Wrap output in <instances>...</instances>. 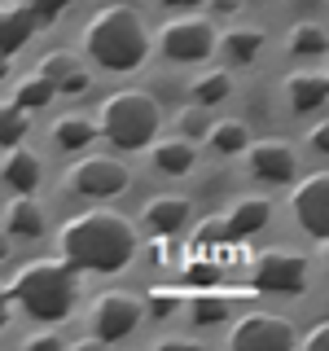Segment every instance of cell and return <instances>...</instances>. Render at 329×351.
Returning <instances> with one entry per match:
<instances>
[{
  "label": "cell",
  "mask_w": 329,
  "mask_h": 351,
  "mask_svg": "<svg viewBox=\"0 0 329 351\" xmlns=\"http://www.w3.org/2000/svg\"><path fill=\"white\" fill-rule=\"evenodd\" d=\"M27 136V110H18L14 101H0V145H18Z\"/></svg>",
  "instance_id": "26"
},
{
  "label": "cell",
  "mask_w": 329,
  "mask_h": 351,
  "mask_svg": "<svg viewBox=\"0 0 329 351\" xmlns=\"http://www.w3.org/2000/svg\"><path fill=\"white\" fill-rule=\"evenodd\" d=\"M40 171H44L40 154H36V149H27L22 141H18V145H9L5 162H0V180H5L14 193H31V189L40 184Z\"/></svg>",
  "instance_id": "13"
},
{
  "label": "cell",
  "mask_w": 329,
  "mask_h": 351,
  "mask_svg": "<svg viewBox=\"0 0 329 351\" xmlns=\"http://www.w3.org/2000/svg\"><path fill=\"white\" fill-rule=\"evenodd\" d=\"M162 5H171V9H189V5H197V0H162Z\"/></svg>",
  "instance_id": "41"
},
{
  "label": "cell",
  "mask_w": 329,
  "mask_h": 351,
  "mask_svg": "<svg viewBox=\"0 0 329 351\" xmlns=\"http://www.w3.org/2000/svg\"><path fill=\"white\" fill-rule=\"evenodd\" d=\"M193 162H197V149L189 136H171L154 145V167L162 176H184V171H193Z\"/></svg>",
  "instance_id": "18"
},
{
  "label": "cell",
  "mask_w": 329,
  "mask_h": 351,
  "mask_svg": "<svg viewBox=\"0 0 329 351\" xmlns=\"http://www.w3.org/2000/svg\"><path fill=\"white\" fill-rule=\"evenodd\" d=\"M53 97H58V84L44 80L40 71H36V75H27V80L14 88V106H18V110H27V114H31V110H40V106H49Z\"/></svg>",
  "instance_id": "21"
},
{
  "label": "cell",
  "mask_w": 329,
  "mask_h": 351,
  "mask_svg": "<svg viewBox=\"0 0 329 351\" xmlns=\"http://www.w3.org/2000/svg\"><path fill=\"white\" fill-rule=\"evenodd\" d=\"M250 149V176L255 180H268V184H285L294 180V171H299V158H294V149L285 145L281 136H268V141H255Z\"/></svg>",
  "instance_id": "11"
},
{
  "label": "cell",
  "mask_w": 329,
  "mask_h": 351,
  "mask_svg": "<svg viewBox=\"0 0 329 351\" xmlns=\"http://www.w3.org/2000/svg\"><path fill=\"white\" fill-rule=\"evenodd\" d=\"M189 197H180V193H162V197H149L145 202V224L154 228L158 237H171V233H180L184 224H189Z\"/></svg>",
  "instance_id": "14"
},
{
  "label": "cell",
  "mask_w": 329,
  "mask_h": 351,
  "mask_svg": "<svg viewBox=\"0 0 329 351\" xmlns=\"http://www.w3.org/2000/svg\"><path fill=\"white\" fill-rule=\"evenodd\" d=\"M290 211H294V219H299L303 233H312L316 241H325V233H329V171H312L307 180L294 184Z\"/></svg>",
  "instance_id": "9"
},
{
  "label": "cell",
  "mask_w": 329,
  "mask_h": 351,
  "mask_svg": "<svg viewBox=\"0 0 329 351\" xmlns=\"http://www.w3.org/2000/svg\"><path fill=\"white\" fill-rule=\"evenodd\" d=\"M66 180H71V189L84 193V197H119L132 184V176H127L123 162L93 154V158H80V162H75V167L66 171Z\"/></svg>",
  "instance_id": "8"
},
{
  "label": "cell",
  "mask_w": 329,
  "mask_h": 351,
  "mask_svg": "<svg viewBox=\"0 0 329 351\" xmlns=\"http://www.w3.org/2000/svg\"><path fill=\"white\" fill-rule=\"evenodd\" d=\"M9 299H14L31 321L58 325L75 307V268L66 259H31L18 268L9 281Z\"/></svg>",
  "instance_id": "3"
},
{
  "label": "cell",
  "mask_w": 329,
  "mask_h": 351,
  "mask_svg": "<svg viewBox=\"0 0 329 351\" xmlns=\"http://www.w3.org/2000/svg\"><path fill=\"white\" fill-rule=\"evenodd\" d=\"M5 71H9V62H5V53H0V80H5Z\"/></svg>",
  "instance_id": "42"
},
{
  "label": "cell",
  "mask_w": 329,
  "mask_h": 351,
  "mask_svg": "<svg viewBox=\"0 0 329 351\" xmlns=\"http://www.w3.org/2000/svg\"><path fill=\"white\" fill-rule=\"evenodd\" d=\"M268 219H272V202H268V197H237L233 211L224 215V237L228 241L255 237L259 228H268Z\"/></svg>",
  "instance_id": "12"
},
{
  "label": "cell",
  "mask_w": 329,
  "mask_h": 351,
  "mask_svg": "<svg viewBox=\"0 0 329 351\" xmlns=\"http://www.w3.org/2000/svg\"><path fill=\"white\" fill-rule=\"evenodd\" d=\"M325 93H329V80L321 71H299L285 80V97H290V106L307 114V110H321L325 106Z\"/></svg>",
  "instance_id": "16"
},
{
  "label": "cell",
  "mask_w": 329,
  "mask_h": 351,
  "mask_svg": "<svg viewBox=\"0 0 329 351\" xmlns=\"http://www.w3.org/2000/svg\"><path fill=\"white\" fill-rule=\"evenodd\" d=\"M22 347H27V351H40V347H53V351H58L62 338L58 334H31V338H22Z\"/></svg>",
  "instance_id": "34"
},
{
  "label": "cell",
  "mask_w": 329,
  "mask_h": 351,
  "mask_svg": "<svg viewBox=\"0 0 329 351\" xmlns=\"http://www.w3.org/2000/svg\"><path fill=\"white\" fill-rule=\"evenodd\" d=\"M36 14H31L22 0H14V5H0V53H18L22 44H31V36H36Z\"/></svg>",
  "instance_id": "15"
},
{
  "label": "cell",
  "mask_w": 329,
  "mask_h": 351,
  "mask_svg": "<svg viewBox=\"0 0 329 351\" xmlns=\"http://www.w3.org/2000/svg\"><path fill=\"white\" fill-rule=\"evenodd\" d=\"M154 263H158V268H162V263H171V250H167V237H158V241H154Z\"/></svg>",
  "instance_id": "36"
},
{
  "label": "cell",
  "mask_w": 329,
  "mask_h": 351,
  "mask_svg": "<svg viewBox=\"0 0 329 351\" xmlns=\"http://www.w3.org/2000/svg\"><path fill=\"white\" fill-rule=\"evenodd\" d=\"M228 93H233V75L228 71H206V75H197L193 88H189L193 106H219Z\"/></svg>",
  "instance_id": "22"
},
{
  "label": "cell",
  "mask_w": 329,
  "mask_h": 351,
  "mask_svg": "<svg viewBox=\"0 0 329 351\" xmlns=\"http://www.w3.org/2000/svg\"><path fill=\"white\" fill-rule=\"evenodd\" d=\"M9 241H14V237H9V233H5V228H0V263H5V259H9V250H14V246H9Z\"/></svg>",
  "instance_id": "40"
},
{
  "label": "cell",
  "mask_w": 329,
  "mask_h": 351,
  "mask_svg": "<svg viewBox=\"0 0 329 351\" xmlns=\"http://www.w3.org/2000/svg\"><path fill=\"white\" fill-rule=\"evenodd\" d=\"M5 325H9V290L0 285V329H5Z\"/></svg>",
  "instance_id": "37"
},
{
  "label": "cell",
  "mask_w": 329,
  "mask_h": 351,
  "mask_svg": "<svg viewBox=\"0 0 329 351\" xmlns=\"http://www.w3.org/2000/svg\"><path fill=\"white\" fill-rule=\"evenodd\" d=\"M88 84H93V75H88V71H71V75H66V80L58 84V93H66V97H75V93H84Z\"/></svg>",
  "instance_id": "33"
},
{
  "label": "cell",
  "mask_w": 329,
  "mask_h": 351,
  "mask_svg": "<svg viewBox=\"0 0 329 351\" xmlns=\"http://www.w3.org/2000/svg\"><path fill=\"white\" fill-rule=\"evenodd\" d=\"M84 49L101 71H136L149 53V27L136 9L127 5H106L88 18L84 27Z\"/></svg>",
  "instance_id": "2"
},
{
  "label": "cell",
  "mask_w": 329,
  "mask_h": 351,
  "mask_svg": "<svg viewBox=\"0 0 329 351\" xmlns=\"http://www.w3.org/2000/svg\"><path fill=\"white\" fill-rule=\"evenodd\" d=\"M53 141H58L62 149H84L97 141V123L84 114H62L58 123H53Z\"/></svg>",
  "instance_id": "19"
},
{
  "label": "cell",
  "mask_w": 329,
  "mask_h": 351,
  "mask_svg": "<svg viewBox=\"0 0 329 351\" xmlns=\"http://www.w3.org/2000/svg\"><path fill=\"white\" fill-rule=\"evenodd\" d=\"M36 71L44 75V80H53V84H62L71 71H80V62H75V53H44Z\"/></svg>",
  "instance_id": "27"
},
{
  "label": "cell",
  "mask_w": 329,
  "mask_h": 351,
  "mask_svg": "<svg viewBox=\"0 0 329 351\" xmlns=\"http://www.w3.org/2000/svg\"><path fill=\"white\" fill-rule=\"evenodd\" d=\"M215 277H219L215 263H189V268H184V281H193V285H211Z\"/></svg>",
  "instance_id": "32"
},
{
  "label": "cell",
  "mask_w": 329,
  "mask_h": 351,
  "mask_svg": "<svg viewBox=\"0 0 329 351\" xmlns=\"http://www.w3.org/2000/svg\"><path fill=\"white\" fill-rule=\"evenodd\" d=\"M141 316H145L141 299H132V294H123V290H106V294L93 299L88 321H93V338H97V343H123L132 329L141 325Z\"/></svg>",
  "instance_id": "5"
},
{
  "label": "cell",
  "mask_w": 329,
  "mask_h": 351,
  "mask_svg": "<svg viewBox=\"0 0 329 351\" xmlns=\"http://www.w3.org/2000/svg\"><path fill=\"white\" fill-rule=\"evenodd\" d=\"M180 128H184V136H206V128H211V123H206V106H189V110H184V114H180Z\"/></svg>",
  "instance_id": "30"
},
{
  "label": "cell",
  "mask_w": 329,
  "mask_h": 351,
  "mask_svg": "<svg viewBox=\"0 0 329 351\" xmlns=\"http://www.w3.org/2000/svg\"><path fill=\"white\" fill-rule=\"evenodd\" d=\"M62 259L75 272H119L136 259V228L119 211H84L66 219L58 233Z\"/></svg>",
  "instance_id": "1"
},
{
  "label": "cell",
  "mask_w": 329,
  "mask_h": 351,
  "mask_svg": "<svg viewBox=\"0 0 329 351\" xmlns=\"http://www.w3.org/2000/svg\"><path fill=\"white\" fill-rule=\"evenodd\" d=\"M290 53L294 58H316V53H325V27L321 22H299V27L290 31Z\"/></svg>",
  "instance_id": "24"
},
{
  "label": "cell",
  "mask_w": 329,
  "mask_h": 351,
  "mask_svg": "<svg viewBox=\"0 0 329 351\" xmlns=\"http://www.w3.org/2000/svg\"><path fill=\"white\" fill-rule=\"evenodd\" d=\"M219 241H228L224 237V219H202V224H197V233H193V250L219 246Z\"/></svg>",
  "instance_id": "29"
},
{
  "label": "cell",
  "mask_w": 329,
  "mask_h": 351,
  "mask_svg": "<svg viewBox=\"0 0 329 351\" xmlns=\"http://www.w3.org/2000/svg\"><path fill=\"white\" fill-rule=\"evenodd\" d=\"M307 141H312V149H316V154H329V123H316Z\"/></svg>",
  "instance_id": "35"
},
{
  "label": "cell",
  "mask_w": 329,
  "mask_h": 351,
  "mask_svg": "<svg viewBox=\"0 0 329 351\" xmlns=\"http://www.w3.org/2000/svg\"><path fill=\"white\" fill-rule=\"evenodd\" d=\"M5 233L9 237H40L44 233V211L31 193H18L14 202L5 206Z\"/></svg>",
  "instance_id": "17"
},
{
  "label": "cell",
  "mask_w": 329,
  "mask_h": 351,
  "mask_svg": "<svg viewBox=\"0 0 329 351\" xmlns=\"http://www.w3.org/2000/svg\"><path fill=\"white\" fill-rule=\"evenodd\" d=\"M158 119H162V110L145 88H123V93H110L101 101L97 132H101L110 145L132 154V149H145L158 136Z\"/></svg>",
  "instance_id": "4"
},
{
  "label": "cell",
  "mask_w": 329,
  "mask_h": 351,
  "mask_svg": "<svg viewBox=\"0 0 329 351\" xmlns=\"http://www.w3.org/2000/svg\"><path fill=\"white\" fill-rule=\"evenodd\" d=\"M237 5H241V0H211V9H219V14H233Z\"/></svg>",
  "instance_id": "39"
},
{
  "label": "cell",
  "mask_w": 329,
  "mask_h": 351,
  "mask_svg": "<svg viewBox=\"0 0 329 351\" xmlns=\"http://www.w3.org/2000/svg\"><path fill=\"white\" fill-rule=\"evenodd\" d=\"M255 285L268 294H303L307 290V259L294 250H268L255 263Z\"/></svg>",
  "instance_id": "10"
},
{
  "label": "cell",
  "mask_w": 329,
  "mask_h": 351,
  "mask_svg": "<svg viewBox=\"0 0 329 351\" xmlns=\"http://www.w3.org/2000/svg\"><path fill=\"white\" fill-rule=\"evenodd\" d=\"M224 316H228V299H224V294H197L193 307H189L193 325H219Z\"/></svg>",
  "instance_id": "25"
},
{
  "label": "cell",
  "mask_w": 329,
  "mask_h": 351,
  "mask_svg": "<svg viewBox=\"0 0 329 351\" xmlns=\"http://www.w3.org/2000/svg\"><path fill=\"white\" fill-rule=\"evenodd\" d=\"M206 141H211L215 154H241L250 145V128L241 119H224V123H211L206 128Z\"/></svg>",
  "instance_id": "20"
},
{
  "label": "cell",
  "mask_w": 329,
  "mask_h": 351,
  "mask_svg": "<svg viewBox=\"0 0 329 351\" xmlns=\"http://www.w3.org/2000/svg\"><path fill=\"white\" fill-rule=\"evenodd\" d=\"M215 27L206 18H171L158 31V49L167 62H202L215 53Z\"/></svg>",
  "instance_id": "6"
},
{
  "label": "cell",
  "mask_w": 329,
  "mask_h": 351,
  "mask_svg": "<svg viewBox=\"0 0 329 351\" xmlns=\"http://www.w3.org/2000/svg\"><path fill=\"white\" fill-rule=\"evenodd\" d=\"M263 49V36L255 27H233L224 36V53H228V62L233 66H246V62H255V53Z\"/></svg>",
  "instance_id": "23"
},
{
  "label": "cell",
  "mask_w": 329,
  "mask_h": 351,
  "mask_svg": "<svg viewBox=\"0 0 329 351\" xmlns=\"http://www.w3.org/2000/svg\"><path fill=\"white\" fill-rule=\"evenodd\" d=\"M22 5H27L31 14H36V22H58L66 9L75 5V0H22Z\"/></svg>",
  "instance_id": "28"
},
{
  "label": "cell",
  "mask_w": 329,
  "mask_h": 351,
  "mask_svg": "<svg viewBox=\"0 0 329 351\" xmlns=\"http://www.w3.org/2000/svg\"><path fill=\"white\" fill-rule=\"evenodd\" d=\"M175 303H180V299H175L171 290H162V285H158V290H149V316H171Z\"/></svg>",
  "instance_id": "31"
},
{
  "label": "cell",
  "mask_w": 329,
  "mask_h": 351,
  "mask_svg": "<svg viewBox=\"0 0 329 351\" xmlns=\"http://www.w3.org/2000/svg\"><path fill=\"white\" fill-rule=\"evenodd\" d=\"M303 343H307V347H325V325H316V329H312V334H307V338H303Z\"/></svg>",
  "instance_id": "38"
},
{
  "label": "cell",
  "mask_w": 329,
  "mask_h": 351,
  "mask_svg": "<svg viewBox=\"0 0 329 351\" xmlns=\"http://www.w3.org/2000/svg\"><path fill=\"white\" fill-rule=\"evenodd\" d=\"M228 343L241 347V351H290L299 343L294 325L285 316H268V312H250L228 329Z\"/></svg>",
  "instance_id": "7"
}]
</instances>
